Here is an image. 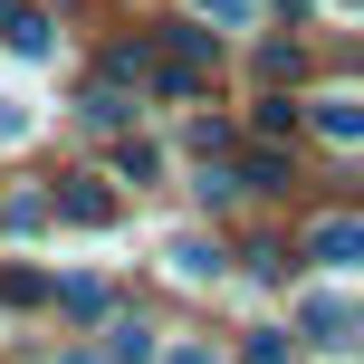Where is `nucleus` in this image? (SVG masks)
Returning a JSON list of instances; mask_svg holds the SVG:
<instances>
[{
    "instance_id": "1",
    "label": "nucleus",
    "mask_w": 364,
    "mask_h": 364,
    "mask_svg": "<svg viewBox=\"0 0 364 364\" xmlns=\"http://www.w3.org/2000/svg\"><path fill=\"white\" fill-rule=\"evenodd\" d=\"M144 48H154L144 87H154V96H173V106H192L201 77H211V58H220V38H211V29H154Z\"/></svg>"
},
{
    "instance_id": "13",
    "label": "nucleus",
    "mask_w": 364,
    "mask_h": 364,
    "mask_svg": "<svg viewBox=\"0 0 364 364\" xmlns=\"http://www.w3.org/2000/svg\"><path fill=\"white\" fill-rule=\"evenodd\" d=\"M58 307H68V316H96V307H106V288H96V278H77V288H58Z\"/></svg>"
},
{
    "instance_id": "7",
    "label": "nucleus",
    "mask_w": 364,
    "mask_h": 364,
    "mask_svg": "<svg viewBox=\"0 0 364 364\" xmlns=\"http://www.w3.org/2000/svg\"><path fill=\"white\" fill-rule=\"evenodd\" d=\"M240 192H288V154H269V144H259L250 164H240Z\"/></svg>"
},
{
    "instance_id": "14",
    "label": "nucleus",
    "mask_w": 364,
    "mask_h": 364,
    "mask_svg": "<svg viewBox=\"0 0 364 364\" xmlns=\"http://www.w3.org/2000/svg\"><path fill=\"white\" fill-rule=\"evenodd\" d=\"M230 192H240V173H220L211 154H201V201H211V211H220V201H230Z\"/></svg>"
},
{
    "instance_id": "15",
    "label": "nucleus",
    "mask_w": 364,
    "mask_h": 364,
    "mask_svg": "<svg viewBox=\"0 0 364 364\" xmlns=\"http://www.w3.org/2000/svg\"><path fill=\"white\" fill-rule=\"evenodd\" d=\"M192 10H201V19H220V29H240V19H250L259 0H192Z\"/></svg>"
},
{
    "instance_id": "10",
    "label": "nucleus",
    "mask_w": 364,
    "mask_h": 364,
    "mask_svg": "<svg viewBox=\"0 0 364 364\" xmlns=\"http://www.w3.org/2000/svg\"><path fill=\"white\" fill-rule=\"evenodd\" d=\"M144 68H154V48H144V38H115V48H106V77H115V87H125V77L144 87Z\"/></svg>"
},
{
    "instance_id": "5",
    "label": "nucleus",
    "mask_w": 364,
    "mask_h": 364,
    "mask_svg": "<svg viewBox=\"0 0 364 364\" xmlns=\"http://www.w3.org/2000/svg\"><path fill=\"white\" fill-rule=\"evenodd\" d=\"M307 336L346 355V346H355V307H346V297H307Z\"/></svg>"
},
{
    "instance_id": "11",
    "label": "nucleus",
    "mask_w": 364,
    "mask_h": 364,
    "mask_svg": "<svg viewBox=\"0 0 364 364\" xmlns=\"http://www.w3.org/2000/svg\"><path fill=\"white\" fill-rule=\"evenodd\" d=\"M125 115H134V106H125V87H115V77H106V87L87 96V125H125Z\"/></svg>"
},
{
    "instance_id": "17",
    "label": "nucleus",
    "mask_w": 364,
    "mask_h": 364,
    "mask_svg": "<svg viewBox=\"0 0 364 364\" xmlns=\"http://www.w3.org/2000/svg\"><path fill=\"white\" fill-rule=\"evenodd\" d=\"M164 364H220V355H211V346H173Z\"/></svg>"
},
{
    "instance_id": "3",
    "label": "nucleus",
    "mask_w": 364,
    "mask_h": 364,
    "mask_svg": "<svg viewBox=\"0 0 364 364\" xmlns=\"http://www.w3.org/2000/svg\"><path fill=\"white\" fill-rule=\"evenodd\" d=\"M307 259H316V269H355V259H364V220H346V211L316 220V230H307Z\"/></svg>"
},
{
    "instance_id": "16",
    "label": "nucleus",
    "mask_w": 364,
    "mask_h": 364,
    "mask_svg": "<svg viewBox=\"0 0 364 364\" xmlns=\"http://www.w3.org/2000/svg\"><path fill=\"white\" fill-rule=\"evenodd\" d=\"M250 364H288V336H269V326H259V336H250Z\"/></svg>"
},
{
    "instance_id": "12",
    "label": "nucleus",
    "mask_w": 364,
    "mask_h": 364,
    "mask_svg": "<svg viewBox=\"0 0 364 364\" xmlns=\"http://www.w3.org/2000/svg\"><path fill=\"white\" fill-rule=\"evenodd\" d=\"M115 164H125V182H154V173H164V154H154V144H134V134H125V154H115Z\"/></svg>"
},
{
    "instance_id": "9",
    "label": "nucleus",
    "mask_w": 364,
    "mask_h": 364,
    "mask_svg": "<svg viewBox=\"0 0 364 364\" xmlns=\"http://www.w3.org/2000/svg\"><path fill=\"white\" fill-rule=\"evenodd\" d=\"M173 269H182V278H220V250H211L201 230H182V240H173Z\"/></svg>"
},
{
    "instance_id": "2",
    "label": "nucleus",
    "mask_w": 364,
    "mask_h": 364,
    "mask_svg": "<svg viewBox=\"0 0 364 364\" xmlns=\"http://www.w3.org/2000/svg\"><path fill=\"white\" fill-rule=\"evenodd\" d=\"M48 201H58V220H77V230H106V220H115V192H106L96 173H68Z\"/></svg>"
},
{
    "instance_id": "6",
    "label": "nucleus",
    "mask_w": 364,
    "mask_h": 364,
    "mask_svg": "<svg viewBox=\"0 0 364 364\" xmlns=\"http://www.w3.org/2000/svg\"><path fill=\"white\" fill-rule=\"evenodd\" d=\"M106 364H154V326L115 316V326H106Z\"/></svg>"
},
{
    "instance_id": "4",
    "label": "nucleus",
    "mask_w": 364,
    "mask_h": 364,
    "mask_svg": "<svg viewBox=\"0 0 364 364\" xmlns=\"http://www.w3.org/2000/svg\"><path fill=\"white\" fill-rule=\"evenodd\" d=\"M0 38H10L19 58H48V19H38L29 0H0Z\"/></svg>"
},
{
    "instance_id": "8",
    "label": "nucleus",
    "mask_w": 364,
    "mask_h": 364,
    "mask_svg": "<svg viewBox=\"0 0 364 364\" xmlns=\"http://www.w3.org/2000/svg\"><path fill=\"white\" fill-rule=\"evenodd\" d=\"M316 125H326L336 144H364V106H355V96H326V106H316Z\"/></svg>"
}]
</instances>
